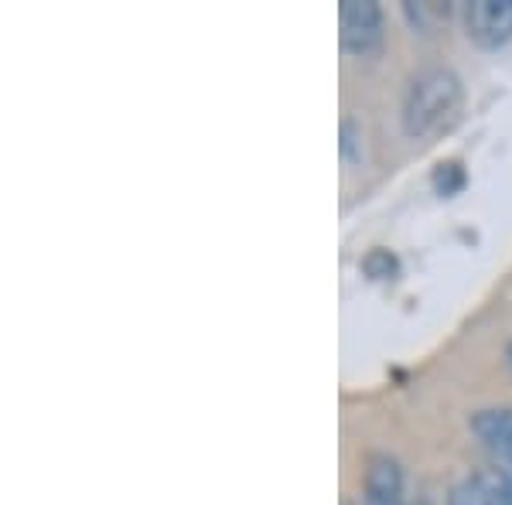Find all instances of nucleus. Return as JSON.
<instances>
[{"label": "nucleus", "instance_id": "nucleus-1", "mask_svg": "<svg viewBox=\"0 0 512 505\" xmlns=\"http://www.w3.org/2000/svg\"><path fill=\"white\" fill-rule=\"evenodd\" d=\"M461 110V82L451 69L444 65H431V69H420L414 79L407 82V93H403V134L424 140L441 134L448 123L458 117Z\"/></svg>", "mask_w": 512, "mask_h": 505}, {"label": "nucleus", "instance_id": "nucleus-2", "mask_svg": "<svg viewBox=\"0 0 512 505\" xmlns=\"http://www.w3.org/2000/svg\"><path fill=\"white\" fill-rule=\"evenodd\" d=\"M338 28H342V48L349 55L369 59L383 48V11L373 0H345L338 11Z\"/></svg>", "mask_w": 512, "mask_h": 505}, {"label": "nucleus", "instance_id": "nucleus-3", "mask_svg": "<svg viewBox=\"0 0 512 505\" xmlns=\"http://www.w3.org/2000/svg\"><path fill=\"white\" fill-rule=\"evenodd\" d=\"M465 31L475 45L502 48L512 41V0H475L465 7Z\"/></svg>", "mask_w": 512, "mask_h": 505}, {"label": "nucleus", "instance_id": "nucleus-4", "mask_svg": "<svg viewBox=\"0 0 512 505\" xmlns=\"http://www.w3.org/2000/svg\"><path fill=\"white\" fill-rule=\"evenodd\" d=\"M448 505H512V475L495 468L465 478L451 488Z\"/></svg>", "mask_w": 512, "mask_h": 505}, {"label": "nucleus", "instance_id": "nucleus-5", "mask_svg": "<svg viewBox=\"0 0 512 505\" xmlns=\"http://www.w3.org/2000/svg\"><path fill=\"white\" fill-rule=\"evenodd\" d=\"M475 437L492 451L502 471L512 475V410H482L472 417Z\"/></svg>", "mask_w": 512, "mask_h": 505}, {"label": "nucleus", "instance_id": "nucleus-6", "mask_svg": "<svg viewBox=\"0 0 512 505\" xmlns=\"http://www.w3.org/2000/svg\"><path fill=\"white\" fill-rule=\"evenodd\" d=\"M362 488H366L369 502H400L403 492V471L390 454H369L366 475H362Z\"/></svg>", "mask_w": 512, "mask_h": 505}, {"label": "nucleus", "instance_id": "nucleus-7", "mask_svg": "<svg viewBox=\"0 0 512 505\" xmlns=\"http://www.w3.org/2000/svg\"><path fill=\"white\" fill-rule=\"evenodd\" d=\"M362 127L355 123L352 117H345L342 120V157H345V164H362Z\"/></svg>", "mask_w": 512, "mask_h": 505}, {"label": "nucleus", "instance_id": "nucleus-8", "mask_svg": "<svg viewBox=\"0 0 512 505\" xmlns=\"http://www.w3.org/2000/svg\"><path fill=\"white\" fill-rule=\"evenodd\" d=\"M461 185H465V171H461V164H458V161L437 164V171H434V188H437V195H454Z\"/></svg>", "mask_w": 512, "mask_h": 505}, {"label": "nucleus", "instance_id": "nucleus-9", "mask_svg": "<svg viewBox=\"0 0 512 505\" xmlns=\"http://www.w3.org/2000/svg\"><path fill=\"white\" fill-rule=\"evenodd\" d=\"M362 270L369 273L373 280H393V273H396V260L386 250H373L362 260Z\"/></svg>", "mask_w": 512, "mask_h": 505}, {"label": "nucleus", "instance_id": "nucleus-10", "mask_svg": "<svg viewBox=\"0 0 512 505\" xmlns=\"http://www.w3.org/2000/svg\"><path fill=\"white\" fill-rule=\"evenodd\" d=\"M506 362H509V369H512V342L506 345Z\"/></svg>", "mask_w": 512, "mask_h": 505}, {"label": "nucleus", "instance_id": "nucleus-11", "mask_svg": "<svg viewBox=\"0 0 512 505\" xmlns=\"http://www.w3.org/2000/svg\"><path fill=\"white\" fill-rule=\"evenodd\" d=\"M362 505H400V502H369V499H366Z\"/></svg>", "mask_w": 512, "mask_h": 505}]
</instances>
